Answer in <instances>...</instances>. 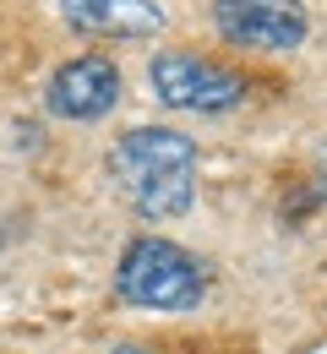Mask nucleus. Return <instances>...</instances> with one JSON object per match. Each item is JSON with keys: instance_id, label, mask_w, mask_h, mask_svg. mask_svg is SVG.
Listing matches in <instances>:
<instances>
[{"instance_id": "obj_3", "label": "nucleus", "mask_w": 327, "mask_h": 354, "mask_svg": "<svg viewBox=\"0 0 327 354\" xmlns=\"http://www.w3.org/2000/svg\"><path fill=\"white\" fill-rule=\"evenodd\" d=\"M147 88L175 115H230L245 104V77L191 49H158L147 60Z\"/></svg>"}, {"instance_id": "obj_1", "label": "nucleus", "mask_w": 327, "mask_h": 354, "mask_svg": "<svg viewBox=\"0 0 327 354\" xmlns=\"http://www.w3.org/2000/svg\"><path fill=\"white\" fill-rule=\"evenodd\" d=\"M196 136H186L180 126H131L104 153V175L147 223L186 218L196 207Z\"/></svg>"}, {"instance_id": "obj_5", "label": "nucleus", "mask_w": 327, "mask_h": 354, "mask_svg": "<svg viewBox=\"0 0 327 354\" xmlns=\"http://www.w3.org/2000/svg\"><path fill=\"white\" fill-rule=\"evenodd\" d=\"M120 66L109 55H77V60H60L44 82V109L55 120H71V126H93L104 120L115 104H120Z\"/></svg>"}, {"instance_id": "obj_7", "label": "nucleus", "mask_w": 327, "mask_h": 354, "mask_svg": "<svg viewBox=\"0 0 327 354\" xmlns=\"http://www.w3.org/2000/svg\"><path fill=\"white\" fill-rule=\"evenodd\" d=\"M322 153H327V142H322Z\"/></svg>"}, {"instance_id": "obj_4", "label": "nucleus", "mask_w": 327, "mask_h": 354, "mask_svg": "<svg viewBox=\"0 0 327 354\" xmlns=\"http://www.w3.org/2000/svg\"><path fill=\"white\" fill-rule=\"evenodd\" d=\"M213 28L230 49L295 55L311 39V11L306 0H213Z\"/></svg>"}, {"instance_id": "obj_2", "label": "nucleus", "mask_w": 327, "mask_h": 354, "mask_svg": "<svg viewBox=\"0 0 327 354\" xmlns=\"http://www.w3.org/2000/svg\"><path fill=\"white\" fill-rule=\"evenodd\" d=\"M115 295L137 310L186 316L207 300V267L164 234H137L115 262Z\"/></svg>"}, {"instance_id": "obj_6", "label": "nucleus", "mask_w": 327, "mask_h": 354, "mask_svg": "<svg viewBox=\"0 0 327 354\" xmlns=\"http://www.w3.org/2000/svg\"><path fill=\"white\" fill-rule=\"evenodd\" d=\"M60 22L82 39H153L164 33V0H60Z\"/></svg>"}]
</instances>
